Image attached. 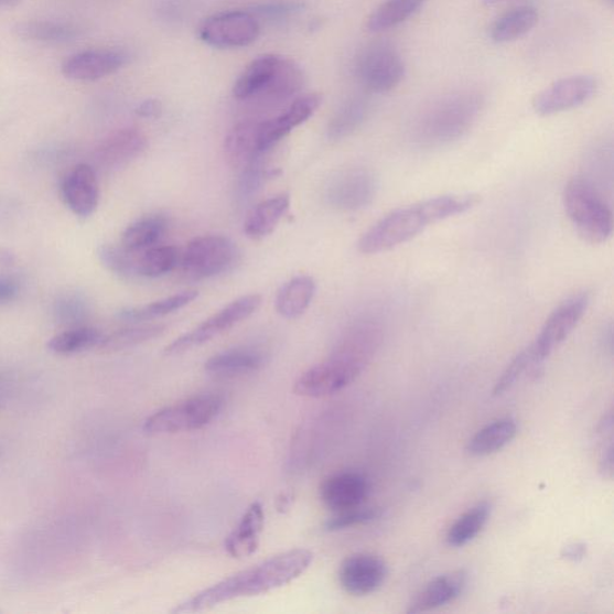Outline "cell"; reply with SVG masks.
Returning a JSON list of instances; mask_svg holds the SVG:
<instances>
[{
    "label": "cell",
    "instance_id": "1",
    "mask_svg": "<svg viewBox=\"0 0 614 614\" xmlns=\"http://www.w3.org/2000/svg\"><path fill=\"white\" fill-rule=\"evenodd\" d=\"M312 561V552L305 549L280 553L195 594L185 603L176 606L173 613L202 612L231 602V600L278 590L303 575Z\"/></svg>",
    "mask_w": 614,
    "mask_h": 614
},
{
    "label": "cell",
    "instance_id": "2",
    "mask_svg": "<svg viewBox=\"0 0 614 614\" xmlns=\"http://www.w3.org/2000/svg\"><path fill=\"white\" fill-rule=\"evenodd\" d=\"M476 202L472 195H446L394 211L365 231L358 249L364 255L392 250L419 236L430 225L468 212Z\"/></svg>",
    "mask_w": 614,
    "mask_h": 614
},
{
    "label": "cell",
    "instance_id": "3",
    "mask_svg": "<svg viewBox=\"0 0 614 614\" xmlns=\"http://www.w3.org/2000/svg\"><path fill=\"white\" fill-rule=\"evenodd\" d=\"M484 98L480 93L465 90L444 95L416 117L412 140L422 149H439L463 138L483 111Z\"/></svg>",
    "mask_w": 614,
    "mask_h": 614
},
{
    "label": "cell",
    "instance_id": "4",
    "mask_svg": "<svg viewBox=\"0 0 614 614\" xmlns=\"http://www.w3.org/2000/svg\"><path fill=\"white\" fill-rule=\"evenodd\" d=\"M304 84V72L294 61L265 54L245 67L234 86V97L240 101L277 104L294 97Z\"/></svg>",
    "mask_w": 614,
    "mask_h": 614
},
{
    "label": "cell",
    "instance_id": "5",
    "mask_svg": "<svg viewBox=\"0 0 614 614\" xmlns=\"http://www.w3.org/2000/svg\"><path fill=\"white\" fill-rule=\"evenodd\" d=\"M565 213L580 237L603 244L613 231V213L599 188L590 180H571L563 193Z\"/></svg>",
    "mask_w": 614,
    "mask_h": 614
},
{
    "label": "cell",
    "instance_id": "6",
    "mask_svg": "<svg viewBox=\"0 0 614 614\" xmlns=\"http://www.w3.org/2000/svg\"><path fill=\"white\" fill-rule=\"evenodd\" d=\"M222 398L200 395L180 403L162 408L148 417L143 431L148 434H172L203 429L220 413Z\"/></svg>",
    "mask_w": 614,
    "mask_h": 614
},
{
    "label": "cell",
    "instance_id": "7",
    "mask_svg": "<svg viewBox=\"0 0 614 614\" xmlns=\"http://www.w3.org/2000/svg\"><path fill=\"white\" fill-rule=\"evenodd\" d=\"M237 257V247L230 239L204 236L188 243L180 265L188 279L206 280L224 274L235 266Z\"/></svg>",
    "mask_w": 614,
    "mask_h": 614
},
{
    "label": "cell",
    "instance_id": "8",
    "mask_svg": "<svg viewBox=\"0 0 614 614\" xmlns=\"http://www.w3.org/2000/svg\"><path fill=\"white\" fill-rule=\"evenodd\" d=\"M356 75L367 91L385 94L400 86L406 76V65L392 45L376 43L359 54Z\"/></svg>",
    "mask_w": 614,
    "mask_h": 614
},
{
    "label": "cell",
    "instance_id": "9",
    "mask_svg": "<svg viewBox=\"0 0 614 614\" xmlns=\"http://www.w3.org/2000/svg\"><path fill=\"white\" fill-rule=\"evenodd\" d=\"M262 298L257 294L241 297L231 302L212 317L201 323L195 330L182 335L166 347V356H180L190 349L209 343L214 337L231 330L244 320L249 319L261 306Z\"/></svg>",
    "mask_w": 614,
    "mask_h": 614
},
{
    "label": "cell",
    "instance_id": "10",
    "mask_svg": "<svg viewBox=\"0 0 614 614\" xmlns=\"http://www.w3.org/2000/svg\"><path fill=\"white\" fill-rule=\"evenodd\" d=\"M204 44L214 49L248 47L261 35V23L248 11H225L204 20L197 30Z\"/></svg>",
    "mask_w": 614,
    "mask_h": 614
},
{
    "label": "cell",
    "instance_id": "11",
    "mask_svg": "<svg viewBox=\"0 0 614 614\" xmlns=\"http://www.w3.org/2000/svg\"><path fill=\"white\" fill-rule=\"evenodd\" d=\"M590 302L589 293H579L568 298L551 313L537 340L529 346L538 364L549 358L564 343L584 316Z\"/></svg>",
    "mask_w": 614,
    "mask_h": 614
},
{
    "label": "cell",
    "instance_id": "12",
    "mask_svg": "<svg viewBox=\"0 0 614 614\" xmlns=\"http://www.w3.org/2000/svg\"><path fill=\"white\" fill-rule=\"evenodd\" d=\"M377 175L365 168L336 173L326 187V200L338 211L357 212L370 206L378 193Z\"/></svg>",
    "mask_w": 614,
    "mask_h": 614
},
{
    "label": "cell",
    "instance_id": "13",
    "mask_svg": "<svg viewBox=\"0 0 614 614\" xmlns=\"http://www.w3.org/2000/svg\"><path fill=\"white\" fill-rule=\"evenodd\" d=\"M597 90L594 76L578 75L554 82L537 95L534 108L539 116H552L570 111L590 101Z\"/></svg>",
    "mask_w": 614,
    "mask_h": 614
},
{
    "label": "cell",
    "instance_id": "14",
    "mask_svg": "<svg viewBox=\"0 0 614 614\" xmlns=\"http://www.w3.org/2000/svg\"><path fill=\"white\" fill-rule=\"evenodd\" d=\"M388 577L384 559L371 553L353 554L341 564L338 581L343 590L354 596L371 594L380 589Z\"/></svg>",
    "mask_w": 614,
    "mask_h": 614
},
{
    "label": "cell",
    "instance_id": "15",
    "mask_svg": "<svg viewBox=\"0 0 614 614\" xmlns=\"http://www.w3.org/2000/svg\"><path fill=\"white\" fill-rule=\"evenodd\" d=\"M322 104L321 95L309 94L295 99L282 114L267 120H258L259 146L267 153L295 128L304 125L317 112Z\"/></svg>",
    "mask_w": 614,
    "mask_h": 614
},
{
    "label": "cell",
    "instance_id": "16",
    "mask_svg": "<svg viewBox=\"0 0 614 614\" xmlns=\"http://www.w3.org/2000/svg\"><path fill=\"white\" fill-rule=\"evenodd\" d=\"M128 61L127 54L118 50H87L66 58L62 74L75 82H94L116 74Z\"/></svg>",
    "mask_w": 614,
    "mask_h": 614
},
{
    "label": "cell",
    "instance_id": "17",
    "mask_svg": "<svg viewBox=\"0 0 614 614\" xmlns=\"http://www.w3.org/2000/svg\"><path fill=\"white\" fill-rule=\"evenodd\" d=\"M357 378L348 367L330 357L300 376L294 391L300 397L320 399L345 389Z\"/></svg>",
    "mask_w": 614,
    "mask_h": 614
},
{
    "label": "cell",
    "instance_id": "18",
    "mask_svg": "<svg viewBox=\"0 0 614 614\" xmlns=\"http://www.w3.org/2000/svg\"><path fill=\"white\" fill-rule=\"evenodd\" d=\"M370 494V483L359 472L345 471L326 477L321 486V498L334 513L363 506Z\"/></svg>",
    "mask_w": 614,
    "mask_h": 614
},
{
    "label": "cell",
    "instance_id": "19",
    "mask_svg": "<svg viewBox=\"0 0 614 614\" xmlns=\"http://www.w3.org/2000/svg\"><path fill=\"white\" fill-rule=\"evenodd\" d=\"M62 197L75 215L88 217L98 208L100 191L97 174L87 163L67 172L62 181Z\"/></svg>",
    "mask_w": 614,
    "mask_h": 614
},
{
    "label": "cell",
    "instance_id": "20",
    "mask_svg": "<svg viewBox=\"0 0 614 614\" xmlns=\"http://www.w3.org/2000/svg\"><path fill=\"white\" fill-rule=\"evenodd\" d=\"M148 148L147 136L139 129L126 128L108 134L97 148L101 165L109 170L125 168Z\"/></svg>",
    "mask_w": 614,
    "mask_h": 614
},
{
    "label": "cell",
    "instance_id": "21",
    "mask_svg": "<svg viewBox=\"0 0 614 614\" xmlns=\"http://www.w3.org/2000/svg\"><path fill=\"white\" fill-rule=\"evenodd\" d=\"M465 570L448 572L429 582L409 603L408 613L428 612L455 602L467 586Z\"/></svg>",
    "mask_w": 614,
    "mask_h": 614
},
{
    "label": "cell",
    "instance_id": "22",
    "mask_svg": "<svg viewBox=\"0 0 614 614\" xmlns=\"http://www.w3.org/2000/svg\"><path fill=\"white\" fill-rule=\"evenodd\" d=\"M225 155L231 168L245 170L263 155L259 146L258 120H244L225 140Z\"/></svg>",
    "mask_w": 614,
    "mask_h": 614
},
{
    "label": "cell",
    "instance_id": "23",
    "mask_svg": "<svg viewBox=\"0 0 614 614\" xmlns=\"http://www.w3.org/2000/svg\"><path fill=\"white\" fill-rule=\"evenodd\" d=\"M265 527V510L261 503L251 504L237 527L225 541V549L231 558H247L258 548Z\"/></svg>",
    "mask_w": 614,
    "mask_h": 614
},
{
    "label": "cell",
    "instance_id": "24",
    "mask_svg": "<svg viewBox=\"0 0 614 614\" xmlns=\"http://www.w3.org/2000/svg\"><path fill=\"white\" fill-rule=\"evenodd\" d=\"M265 362L266 357L261 351L240 347L215 354L204 365V370L215 377L234 378L259 370Z\"/></svg>",
    "mask_w": 614,
    "mask_h": 614
},
{
    "label": "cell",
    "instance_id": "25",
    "mask_svg": "<svg viewBox=\"0 0 614 614\" xmlns=\"http://www.w3.org/2000/svg\"><path fill=\"white\" fill-rule=\"evenodd\" d=\"M291 206L288 194L268 198L250 212L244 223V234L250 239L259 240L272 234Z\"/></svg>",
    "mask_w": 614,
    "mask_h": 614
},
{
    "label": "cell",
    "instance_id": "26",
    "mask_svg": "<svg viewBox=\"0 0 614 614\" xmlns=\"http://www.w3.org/2000/svg\"><path fill=\"white\" fill-rule=\"evenodd\" d=\"M13 34L34 43L64 45L76 41L82 32L77 25L67 22L33 20L13 25Z\"/></svg>",
    "mask_w": 614,
    "mask_h": 614
},
{
    "label": "cell",
    "instance_id": "27",
    "mask_svg": "<svg viewBox=\"0 0 614 614\" xmlns=\"http://www.w3.org/2000/svg\"><path fill=\"white\" fill-rule=\"evenodd\" d=\"M517 434L516 421L500 418L477 431L467 445V453L474 457H485L506 448Z\"/></svg>",
    "mask_w": 614,
    "mask_h": 614
},
{
    "label": "cell",
    "instance_id": "28",
    "mask_svg": "<svg viewBox=\"0 0 614 614\" xmlns=\"http://www.w3.org/2000/svg\"><path fill=\"white\" fill-rule=\"evenodd\" d=\"M316 294V282L311 277H295L286 282L277 295V310L283 319L303 316Z\"/></svg>",
    "mask_w": 614,
    "mask_h": 614
},
{
    "label": "cell",
    "instance_id": "29",
    "mask_svg": "<svg viewBox=\"0 0 614 614\" xmlns=\"http://www.w3.org/2000/svg\"><path fill=\"white\" fill-rule=\"evenodd\" d=\"M169 227L163 215H149L130 225L121 236V247L132 254H139L155 247Z\"/></svg>",
    "mask_w": 614,
    "mask_h": 614
},
{
    "label": "cell",
    "instance_id": "30",
    "mask_svg": "<svg viewBox=\"0 0 614 614\" xmlns=\"http://www.w3.org/2000/svg\"><path fill=\"white\" fill-rule=\"evenodd\" d=\"M539 12L535 7L525 6L504 13L489 30L491 40L497 44L511 43L535 29Z\"/></svg>",
    "mask_w": 614,
    "mask_h": 614
},
{
    "label": "cell",
    "instance_id": "31",
    "mask_svg": "<svg viewBox=\"0 0 614 614\" xmlns=\"http://www.w3.org/2000/svg\"><path fill=\"white\" fill-rule=\"evenodd\" d=\"M371 112L370 99L353 97L338 108L327 127V138L332 141H340L348 138L356 132L366 121Z\"/></svg>",
    "mask_w": 614,
    "mask_h": 614
},
{
    "label": "cell",
    "instance_id": "32",
    "mask_svg": "<svg viewBox=\"0 0 614 614\" xmlns=\"http://www.w3.org/2000/svg\"><path fill=\"white\" fill-rule=\"evenodd\" d=\"M427 0H386L367 20V30L381 33L395 29L411 19Z\"/></svg>",
    "mask_w": 614,
    "mask_h": 614
},
{
    "label": "cell",
    "instance_id": "33",
    "mask_svg": "<svg viewBox=\"0 0 614 614\" xmlns=\"http://www.w3.org/2000/svg\"><path fill=\"white\" fill-rule=\"evenodd\" d=\"M104 334L97 327L79 325L69 327L56 336H53L47 344V348L58 356H73L94 347H99Z\"/></svg>",
    "mask_w": 614,
    "mask_h": 614
},
{
    "label": "cell",
    "instance_id": "34",
    "mask_svg": "<svg viewBox=\"0 0 614 614\" xmlns=\"http://www.w3.org/2000/svg\"><path fill=\"white\" fill-rule=\"evenodd\" d=\"M491 515V504L482 502L475 507L461 515L457 520L449 528L446 542L452 548L459 549L468 545L486 526Z\"/></svg>",
    "mask_w": 614,
    "mask_h": 614
},
{
    "label": "cell",
    "instance_id": "35",
    "mask_svg": "<svg viewBox=\"0 0 614 614\" xmlns=\"http://www.w3.org/2000/svg\"><path fill=\"white\" fill-rule=\"evenodd\" d=\"M198 297L196 291H185L174 295L158 300L152 304L139 308L122 309L118 312V317L126 322H147L170 315L174 311H179L193 303Z\"/></svg>",
    "mask_w": 614,
    "mask_h": 614
},
{
    "label": "cell",
    "instance_id": "36",
    "mask_svg": "<svg viewBox=\"0 0 614 614\" xmlns=\"http://www.w3.org/2000/svg\"><path fill=\"white\" fill-rule=\"evenodd\" d=\"M136 255L138 278L157 279L169 274L181 261L179 250L173 247H153Z\"/></svg>",
    "mask_w": 614,
    "mask_h": 614
},
{
    "label": "cell",
    "instance_id": "37",
    "mask_svg": "<svg viewBox=\"0 0 614 614\" xmlns=\"http://www.w3.org/2000/svg\"><path fill=\"white\" fill-rule=\"evenodd\" d=\"M165 330L166 326L161 324L127 327V330L115 332L111 335H105L99 347L107 352L131 348L157 338L165 333Z\"/></svg>",
    "mask_w": 614,
    "mask_h": 614
},
{
    "label": "cell",
    "instance_id": "38",
    "mask_svg": "<svg viewBox=\"0 0 614 614\" xmlns=\"http://www.w3.org/2000/svg\"><path fill=\"white\" fill-rule=\"evenodd\" d=\"M53 317L58 324L69 327L85 325L88 317L86 300L76 293L61 295L53 305Z\"/></svg>",
    "mask_w": 614,
    "mask_h": 614
},
{
    "label": "cell",
    "instance_id": "39",
    "mask_svg": "<svg viewBox=\"0 0 614 614\" xmlns=\"http://www.w3.org/2000/svg\"><path fill=\"white\" fill-rule=\"evenodd\" d=\"M98 256L103 266L114 274L127 279L138 278L136 255L122 248L121 245H103Z\"/></svg>",
    "mask_w": 614,
    "mask_h": 614
},
{
    "label": "cell",
    "instance_id": "40",
    "mask_svg": "<svg viewBox=\"0 0 614 614\" xmlns=\"http://www.w3.org/2000/svg\"><path fill=\"white\" fill-rule=\"evenodd\" d=\"M597 466L606 480L613 477V414L610 412L596 429Z\"/></svg>",
    "mask_w": 614,
    "mask_h": 614
},
{
    "label": "cell",
    "instance_id": "41",
    "mask_svg": "<svg viewBox=\"0 0 614 614\" xmlns=\"http://www.w3.org/2000/svg\"><path fill=\"white\" fill-rule=\"evenodd\" d=\"M538 365L539 364L535 360L534 354H531L529 347L521 353H518L498 378L494 394L498 397V395L508 391L516 385V381L529 370L530 367Z\"/></svg>",
    "mask_w": 614,
    "mask_h": 614
},
{
    "label": "cell",
    "instance_id": "42",
    "mask_svg": "<svg viewBox=\"0 0 614 614\" xmlns=\"http://www.w3.org/2000/svg\"><path fill=\"white\" fill-rule=\"evenodd\" d=\"M378 517H380L379 509L364 508L362 506L359 508L335 513V516L325 523L324 528L327 531L343 530L354 526L373 523L377 520Z\"/></svg>",
    "mask_w": 614,
    "mask_h": 614
},
{
    "label": "cell",
    "instance_id": "43",
    "mask_svg": "<svg viewBox=\"0 0 614 614\" xmlns=\"http://www.w3.org/2000/svg\"><path fill=\"white\" fill-rule=\"evenodd\" d=\"M243 171V179L239 185L241 196H249L256 193V190L259 188L263 181L270 175L269 172L261 166L259 160Z\"/></svg>",
    "mask_w": 614,
    "mask_h": 614
},
{
    "label": "cell",
    "instance_id": "44",
    "mask_svg": "<svg viewBox=\"0 0 614 614\" xmlns=\"http://www.w3.org/2000/svg\"><path fill=\"white\" fill-rule=\"evenodd\" d=\"M302 10V4L299 3H291V2H278V3H268L262 4L256 8L255 12L259 18H265L269 20H277V19H284L292 13Z\"/></svg>",
    "mask_w": 614,
    "mask_h": 614
},
{
    "label": "cell",
    "instance_id": "45",
    "mask_svg": "<svg viewBox=\"0 0 614 614\" xmlns=\"http://www.w3.org/2000/svg\"><path fill=\"white\" fill-rule=\"evenodd\" d=\"M21 284L18 278L0 272V305L12 303L20 295Z\"/></svg>",
    "mask_w": 614,
    "mask_h": 614
},
{
    "label": "cell",
    "instance_id": "46",
    "mask_svg": "<svg viewBox=\"0 0 614 614\" xmlns=\"http://www.w3.org/2000/svg\"><path fill=\"white\" fill-rule=\"evenodd\" d=\"M162 105L158 99H147L134 109V114L141 118L154 119L160 117Z\"/></svg>",
    "mask_w": 614,
    "mask_h": 614
},
{
    "label": "cell",
    "instance_id": "47",
    "mask_svg": "<svg viewBox=\"0 0 614 614\" xmlns=\"http://www.w3.org/2000/svg\"><path fill=\"white\" fill-rule=\"evenodd\" d=\"M585 556V546L582 543L569 545L563 551V557L569 561H580Z\"/></svg>",
    "mask_w": 614,
    "mask_h": 614
},
{
    "label": "cell",
    "instance_id": "48",
    "mask_svg": "<svg viewBox=\"0 0 614 614\" xmlns=\"http://www.w3.org/2000/svg\"><path fill=\"white\" fill-rule=\"evenodd\" d=\"M17 256L6 248H0V272L15 266Z\"/></svg>",
    "mask_w": 614,
    "mask_h": 614
},
{
    "label": "cell",
    "instance_id": "49",
    "mask_svg": "<svg viewBox=\"0 0 614 614\" xmlns=\"http://www.w3.org/2000/svg\"><path fill=\"white\" fill-rule=\"evenodd\" d=\"M23 0H0V9H11L20 6Z\"/></svg>",
    "mask_w": 614,
    "mask_h": 614
},
{
    "label": "cell",
    "instance_id": "50",
    "mask_svg": "<svg viewBox=\"0 0 614 614\" xmlns=\"http://www.w3.org/2000/svg\"><path fill=\"white\" fill-rule=\"evenodd\" d=\"M484 4L487 7H495L498 4H504L510 2V0H483Z\"/></svg>",
    "mask_w": 614,
    "mask_h": 614
},
{
    "label": "cell",
    "instance_id": "51",
    "mask_svg": "<svg viewBox=\"0 0 614 614\" xmlns=\"http://www.w3.org/2000/svg\"><path fill=\"white\" fill-rule=\"evenodd\" d=\"M608 3L613 4V0H607Z\"/></svg>",
    "mask_w": 614,
    "mask_h": 614
}]
</instances>
